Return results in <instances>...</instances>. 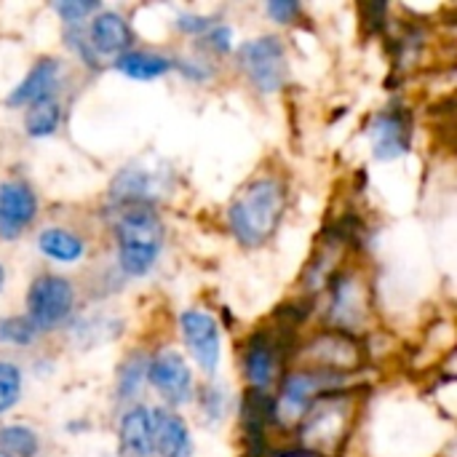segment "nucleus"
Returning a JSON list of instances; mask_svg holds the SVG:
<instances>
[{"mask_svg": "<svg viewBox=\"0 0 457 457\" xmlns=\"http://www.w3.org/2000/svg\"><path fill=\"white\" fill-rule=\"evenodd\" d=\"M265 11H268V16H270L273 21L287 24V21H292V19L300 13V5H297L295 0H273V3L265 5Z\"/></svg>", "mask_w": 457, "mask_h": 457, "instance_id": "bb28decb", "label": "nucleus"}, {"mask_svg": "<svg viewBox=\"0 0 457 457\" xmlns=\"http://www.w3.org/2000/svg\"><path fill=\"white\" fill-rule=\"evenodd\" d=\"M281 457H316V455H308V453H303V450H292V453H287V455Z\"/></svg>", "mask_w": 457, "mask_h": 457, "instance_id": "7c9ffc66", "label": "nucleus"}, {"mask_svg": "<svg viewBox=\"0 0 457 457\" xmlns=\"http://www.w3.org/2000/svg\"><path fill=\"white\" fill-rule=\"evenodd\" d=\"M174 67H179L187 78H193V80H206L212 72L209 70H204V67H198L195 62H174Z\"/></svg>", "mask_w": 457, "mask_h": 457, "instance_id": "c756f323", "label": "nucleus"}, {"mask_svg": "<svg viewBox=\"0 0 457 457\" xmlns=\"http://www.w3.org/2000/svg\"><path fill=\"white\" fill-rule=\"evenodd\" d=\"M59 120H62V107L54 96H48V99L27 104L24 131L29 137H51L59 129Z\"/></svg>", "mask_w": 457, "mask_h": 457, "instance_id": "aec40b11", "label": "nucleus"}, {"mask_svg": "<svg viewBox=\"0 0 457 457\" xmlns=\"http://www.w3.org/2000/svg\"><path fill=\"white\" fill-rule=\"evenodd\" d=\"M177 27L185 29V32H193V35H206V29L212 27V21L206 16H193V13H185L177 19Z\"/></svg>", "mask_w": 457, "mask_h": 457, "instance_id": "c85d7f7f", "label": "nucleus"}, {"mask_svg": "<svg viewBox=\"0 0 457 457\" xmlns=\"http://www.w3.org/2000/svg\"><path fill=\"white\" fill-rule=\"evenodd\" d=\"M287 209V187L281 179L262 177L246 185L228 209V222L238 244L254 249L262 246L281 225Z\"/></svg>", "mask_w": 457, "mask_h": 457, "instance_id": "f257e3e1", "label": "nucleus"}, {"mask_svg": "<svg viewBox=\"0 0 457 457\" xmlns=\"http://www.w3.org/2000/svg\"><path fill=\"white\" fill-rule=\"evenodd\" d=\"M75 289L64 276H37L27 292V319L37 332L54 329L72 313Z\"/></svg>", "mask_w": 457, "mask_h": 457, "instance_id": "20e7f679", "label": "nucleus"}, {"mask_svg": "<svg viewBox=\"0 0 457 457\" xmlns=\"http://www.w3.org/2000/svg\"><path fill=\"white\" fill-rule=\"evenodd\" d=\"M206 43L220 51V54H228L230 51V43H233V29L228 24H214L206 29Z\"/></svg>", "mask_w": 457, "mask_h": 457, "instance_id": "a878e982", "label": "nucleus"}, {"mask_svg": "<svg viewBox=\"0 0 457 457\" xmlns=\"http://www.w3.org/2000/svg\"><path fill=\"white\" fill-rule=\"evenodd\" d=\"M351 407L353 402L343 391H327L313 399V404L300 420L303 453L316 457L340 455L351 439Z\"/></svg>", "mask_w": 457, "mask_h": 457, "instance_id": "7ed1b4c3", "label": "nucleus"}, {"mask_svg": "<svg viewBox=\"0 0 457 457\" xmlns=\"http://www.w3.org/2000/svg\"><path fill=\"white\" fill-rule=\"evenodd\" d=\"M0 457H5V455H0Z\"/></svg>", "mask_w": 457, "mask_h": 457, "instance_id": "473e14b6", "label": "nucleus"}, {"mask_svg": "<svg viewBox=\"0 0 457 457\" xmlns=\"http://www.w3.org/2000/svg\"><path fill=\"white\" fill-rule=\"evenodd\" d=\"M37 198L21 179L0 182V238L13 241L35 220Z\"/></svg>", "mask_w": 457, "mask_h": 457, "instance_id": "1a4fd4ad", "label": "nucleus"}, {"mask_svg": "<svg viewBox=\"0 0 457 457\" xmlns=\"http://www.w3.org/2000/svg\"><path fill=\"white\" fill-rule=\"evenodd\" d=\"M201 404H204V412H206L212 420L222 418V412H225V396H222L220 388H206V391L201 394Z\"/></svg>", "mask_w": 457, "mask_h": 457, "instance_id": "cd10ccee", "label": "nucleus"}, {"mask_svg": "<svg viewBox=\"0 0 457 457\" xmlns=\"http://www.w3.org/2000/svg\"><path fill=\"white\" fill-rule=\"evenodd\" d=\"M56 8V13L62 16V21H67V24H78V21H83L88 13H94L96 8H99V3L94 0H88V3H80V0H64V3H56L54 5Z\"/></svg>", "mask_w": 457, "mask_h": 457, "instance_id": "393cba45", "label": "nucleus"}, {"mask_svg": "<svg viewBox=\"0 0 457 457\" xmlns=\"http://www.w3.org/2000/svg\"><path fill=\"white\" fill-rule=\"evenodd\" d=\"M147 378V359L134 353L131 359H126L118 370V399L129 402L139 394L142 380Z\"/></svg>", "mask_w": 457, "mask_h": 457, "instance_id": "4be33fe9", "label": "nucleus"}, {"mask_svg": "<svg viewBox=\"0 0 457 457\" xmlns=\"http://www.w3.org/2000/svg\"><path fill=\"white\" fill-rule=\"evenodd\" d=\"M35 335H37V329L29 324L27 316H13V319H3L0 321V343H5V345L24 348V345L32 343Z\"/></svg>", "mask_w": 457, "mask_h": 457, "instance_id": "b1692460", "label": "nucleus"}, {"mask_svg": "<svg viewBox=\"0 0 457 457\" xmlns=\"http://www.w3.org/2000/svg\"><path fill=\"white\" fill-rule=\"evenodd\" d=\"M364 316V297L359 292V284L340 276L332 284V303H329V319L345 329L359 324Z\"/></svg>", "mask_w": 457, "mask_h": 457, "instance_id": "f3484780", "label": "nucleus"}, {"mask_svg": "<svg viewBox=\"0 0 457 457\" xmlns=\"http://www.w3.org/2000/svg\"><path fill=\"white\" fill-rule=\"evenodd\" d=\"M244 372H246V380H249L252 391L268 394L270 386L276 383L278 353H276V345L270 343L268 335H254L246 343V351H244Z\"/></svg>", "mask_w": 457, "mask_h": 457, "instance_id": "2eb2a0df", "label": "nucleus"}, {"mask_svg": "<svg viewBox=\"0 0 457 457\" xmlns=\"http://www.w3.org/2000/svg\"><path fill=\"white\" fill-rule=\"evenodd\" d=\"M0 455L35 457L37 455V434L27 426H5L0 428Z\"/></svg>", "mask_w": 457, "mask_h": 457, "instance_id": "412c9836", "label": "nucleus"}, {"mask_svg": "<svg viewBox=\"0 0 457 457\" xmlns=\"http://www.w3.org/2000/svg\"><path fill=\"white\" fill-rule=\"evenodd\" d=\"M337 378L327 375V372H313V370H300V372H289L284 378L281 386V396L278 402H273V420H278L281 426H295L303 420V415L308 412V407L313 404V399H319L321 394H327Z\"/></svg>", "mask_w": 457, "mask_h": 457, "instance_id": "423d86ee", "label": "nucleus"}, {"mask_svg": "<svg viewBox=\"0 0 457 457\" xmlns=\"http://www.w3.org/2000/svg\"><path fill=\"white\" fill-rule=\"evenodd\" d=\"M118 265L126 276H145L155 265L163 244V225L153 206H123L115 220Z\"/></svg>", "mask_w": 457, "mask_h": 457, "instance_id": "f03ea898", "label": "nucleus"}, {"mask_svg": "<svg viewBox=\"0 0 457 457\" xmlns=\"http://www.w3.org/2000/svg\"><path fill=\"white\" fill-rule=\"evenodd\" d=\"M3 284H5V270H3V265H0V289H3Z\"/></svg>", "mask_w": 457, "mask_h": 457, "instance_id": "2f4dec72", "label": "nucleus"}, {"mask_svg": "<svg viewBox=\"0 0 457 457\" xmlns=\"http://www.w3.org/2000/svg\"><path fill=\"white\" fill-rule=\"evenodd\" d=\"M115 70L123 72L126 78H134V80H153V78H161L169 70H174V59L153 54V51L131 48V51L115 56Z\"/></svg>", "mask_w": 457, "mask_h": 457, "instance_id": "a211bd4d", "label": "nucleus"}, {"mask_svg": "<svg viewBox=\"0 0 457 457\" xmlns=\"http://www.w3.org/2000/svg\"><path fill=\"white\" fill-rule=\"evenodd\" d=\"M372 153L378 161L399 158L410 150V126L402 112H380L370 126Z\"/></svg>", "mask_w": 457, "mask_h": 457, "instance_id": "ddd939ff", "label": "nucleus"}, {"mask_svg": "<svg viewBox=\"0 0 457 457\" xmlns=\"http://www.w3.org/2000/svg\"><path fill=\"white\" fill-rule=\"evenodd\" d=\"M179 327H182L185 343H187L193 359L198 361V367L206 375H214L217 364H220V353H222L220 327H217L214 316H209L204 311H185L179 316Z\"/></svg>", "mask_w": 457, "mask_h": 457, "instance_id": "6e6552de", "label": "nucleus"}, {"mask_svg": "<svg viewBox=\"0 0 457 457\" xmlns=\"http://www.w3.org/2000/svg\"><path fill=\"white\" fill-rule=\"evenodd\" d=\"M150 420H153V450H155V455H193V439H190L187 423L177 412H171V410H155V412H150Z\"/></svg>", "mask_w": 457, "mask_h": 457, "instance_id": "9b49d317", "label": "nucleus"}, {"mask_svg": "<svg viewBox=\"0 0 457 457\" xmlns=\"http://www.w3.org/2000/svg\"><path fill=\"white\" fill-rule=\"evenodd\" d=\"M37 249L54 262H78L86 252V244L67 228H46L37 236Z\"/></svg>", "mask_w": 457, "mask_h": 457, "instance_id": "6ab92c4d", "label": "nucleus"}, {"mask_svg": "<svg viewBox=\"0 0 457 457\" xmlns=\"http://www.w3.org/2000/svg\"><path fill=\"white\" fill-rule=\"evenodd\" d=\"M238 62L252 83L265 94L278 91L287 83V51L284 43L273 35L246 40L238 48Z\"/></svg>", "mask_w": 457, "mask_h": 457, "instance_id": "39448f33", "label": "nucleus"}, {"mask_svg": "<svg viewBox=\"0 0 457 457\" xmlns=\"http://www.w3.org/2000/svg\"><path fill=\"white\" fill-rule=\"evenodd\" d=\"M88 46H91V51H96L102 56H112V54L120 56V54L131 51L129 21L115 11H99L88 27Z\"/></svg>", "mask_w": 457, "mask_h": 457, "instance_id": "4468645a", "label": "nucleus"}, {"mask_svg": "<svg viewBox=\"0 0 457 457\" xmlns=\"http://www.w3.org/2000/svg\"><path fill=\"white\" fill-rule=\"evenodd\" d=\"M120 455L123 457H155L153 450V420L147 407H131L120 418Z\"/></svg>", "mask_w": 457, "mask_h": 457, "instance_id": "dca6fc26", "label": "nucleus"}, {"mask_svg": "<svg viewBox=\"0 0 457 457\" xmlns=\"http://www.w3.org/2000/svg\"><path fill=\"white\" fill-rule=\"evenodd\" d=\"M147 380L171 407H182L193 399V372L177 351L153 356L147 361Z\"/></svg>", "mask_w": 457, "mask_h": 457, "instance_id": "0eeeda50", "label": "nucleus"}, {"mask_svg": "<svg viewBox=\"0 0 457 457\" xmlns=\"http://www.w3.org/2000/svg\"><path fill=\"white\" fill-rule=\"evenodd\" d=\"M59 78H62V64L56 59H40L24 75V80L8 94L5 104L8 107H27L32 102L48 99V96H54L56 86H59Z\"/></svg>", "mask_w": 457, "mask_h": 457, "instance_id": "f8f14e48", "label": "nucleus"}, {"mask_svg": "<svg viewBox=\"0 0 457 457\" xmlns=\"http://www.w3.org/2000/svg\"><path fill=\"white\" fill-rule=\"evenodd\" d=\"M308 356L313 359L311 370L313 372H327V375H335L340 370H353L359 361H361V353L356 348V343L340 332L335 335H324V337H316L308 348Z\"/></svg>", "mask_w": 457, "mask_h": 457, "instance_id": "9d476101", "label": "nucleus"}, {"mask_svg": "<svg viewBox=\"0 0 457 457\" xmlns=\"http://www.w3.org/2000/svg\"><path fill=\"white\" fill-rule=\"evenodd\" d=\"M21 396V372L11 361H0V415H5Z\"/></svg>", "mask_w": 457, "mask_h": 457, "instance_id": "5701e85b", "label": "nucleus"}]
</instances>
